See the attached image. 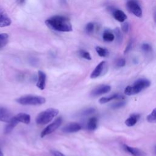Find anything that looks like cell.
<instances>
[{"mask_svg": "<svg viewBox=\"0 0 156 156\" xmlns=\"http://www.w3.org/2000/svg\"><path fill=\"white\" fill-rule=\"evenodd\" d=\"M45 23L50 29L57 31L70 32L73 30L69 20L63 16H54L46 20Z\"/></svg>", "mask_w": 156, "mask_h": 156, "instance_id": "cell-1", "label": "cell"}, {"mask_svg": "<svg viewBox=\"0 0 156 156\" xmlns=\"http://www.w3.org/2000/svg\"><path fill=\"white\" fill-rule=\"evenodd\" d=\"M151 81L146 78H140L135 81L132 85H129L124 89V94L127 96L139 93L151 85Z\"/></svg>", "mask_w": 156, "mask_h": 156, "instance_id": "cell-2", "label": "cell"}, {"mask_svg": "<svg viewBox=\"0 0 156 156\" xmlns=\"http://www.w3.org/2000/svg\"><path fill=\"white\" fill-rule=\"evenodd\" d=\"M59 113L58 109L49 108L40 112L36 117L35 121L38 125H45L50 122Z\"/></svg>", "mask_w": 156, "mask_h": 156, "instance_id": "cell-3", "label": "cell"}, {"mask_svg": "<svg viewBox=\"0 0 156 156\" xmlns=\"http://www.w3.org/2000/svg\"><path fill=\"white\" fill-rule=\"evenodd\" d=\"M16 101L23 105H38L46 102L44 97L34 95H26L16 99Z\"/></svg>", "mask_w": 156, "mask_h": 156, "instance_id": "cell-4", "label": "cell"}, {"mask_svg": "<svg viewBox=\"0 0 156 156\" xmlns=\"http://www.w3.org/2000/svg\"><path fill=\"white\" fill-rule=\"evenodd\" d=\"M126 7L128 10L136 17L141 18L142 16L143 11L136 0H128L126 3Z\"/></svg>", "mask_w": 156, "mask_h": 156, "instance_id": "cell-5", "label": "cell"}, {"mask_svg": "<svg viewBox=\"0 0 156 156\" xmlns=\"http://www.w3.org/2000/svg\"><path fill=\"white\" fill-rule=\"evenodd\" d=\"M62 123V118L61 116L58 117L55 119L52 123L49 124L44 130L41 132L40 136L43 138L44 136L51 134L53 132H54L56 129H57Z\"/></svg>", "mask_w": 156, "mask_h": 156, "instance_id": "cell-6", "label": "cell"}, {"mask_svg": "<svg viewBox=\"0 0 156 156\" xmlns=\"http://www.w3.org/2000/svg\"><path fill=\"white\" fill-rule=\"evenodd\" d=\"M111 90V87L108 85H101L94 88L91 92V96H98L108 93Z\"/></svg>", "mask_w": 156, "mask_h": 156, "instance_id": "cell-7", "label": "cell"}, {"mask_svg": "<svg viewBox=\"0 0 156 156\" xmlns=\"http://www.w3.org/2000/svg\"><path fill=\"white\" fill-rule=\"evenodd\" d=\"M106 62L105 61H102L94 69V70L92 71V73L90 74V78L91 79H96L99 76H101L102 74H104V71L106 67Z\"/></svg>", "mask_w": 156, "mask_h": 156, "instance_id": "cell-8", "label": "cell"}, {"mask_svg": "<svg viewBox=\"0 0 156 156\" xmlns=\"http://www.w3.org/2000/svg\"><path fill=\"white\" fill-rule=\"evenodd\" d=\"M81 128L82 127L79 123L76 122H71L65 126L63 127L62 130L65 133H75L79 131Z\"/></svg>", "mask_w": 156, "mask_h": 156, "instance_id": "cell-9", "label": "cell"}, {"mask_svg": "<svg viewBox=\"0 0 156 156\" xmlns=\"http://www.w3.org/2000/svg\"><path fill=\"white\" fill-rule=\"evenodd\" d=\"M11 112L4 107L0 106V121L9 122L13 118Z\"/></svg>", "mask_w": 156, "mask_h": 156, "instance_id": "cell-10", "label": "cell"}, {"mask_svg": "<svg viewBox=\"0 0 156 156\" xmlns=\"http://www.w3.org/2000/svg\"><path fill=\"white\" fill-rule=\"evenodd\" d=\"M122 148L126 152L132 156H146V153L138 148L131 147L126 144H123Z\"/></svg>", "mask_w": 156, "mask_h": 156, "instance_id": "cell-11", "label": "cell"}, {"mask_svg": "<svg viewBox=\"0 0 156 156\" xmlns=\"http://www.w3.org/2000/svg\"><path fill=\"white\" fill-rule=\"evenodd\" d=\"M11 24V20L7 15L5 10L0 7V27H4L10 26Z\"/></svg>", "mask_w": 156, "mask_h": 156, "instance_id": "cell-12", "label": "cell"}, {"mask_svg": "<svg viewBox=\"0 0 156 156\" xmlns=\"http://www.w3.org/2000/svg\"><path fill=\"white\" fill-rule=\"evenodd\" d=\"M46 75L42 71L39 70L38 71V80L37 82V87L41 90H43L46 87Z\"/></svg>", "mask_w": 156, "mask_h": 156, "instance_id": "cell-13", "label": "cell"}, {"mask_svg": "<svg viewBox=\"0 0 156 156\" xmlns=\"http://www.w3.org/2000/svg\"><path fill=\"white\" fill-rule=\"evenodd\" d=\"M125 99V96L119 93H116L110 95V96L108 97H102L99 100V102L101 104H105L108 102L111 101L112 100H123Z\"/></svg>", "mask_w": 156, "mask_h": 156, "instance_id": "cell-14", "label": "cell"}, {"mask_svg": "<svg viewBox=\"0 0 156 156\" xmlns=\"http://www.w3.org/2000/svg\"><path fill=\"white\" fill-rule=\"evenodd\" d=\"M140 118V115L138 113H132L128 118L125 121V124L128 127H132L136 124Z\"/></svg>", "mask_w": 156, "mask_h": 156, "instance_id": "cell-15", "label": "cell"}, {"mask_svg": "<svg viewBox=\"0 0 156 156\" xmlns=\"http://www.w3.org/2000/svg\"><path fill=\"white\" fill-rule=\"evenodd\" d=\"M15 118L18 122H22L24 124H28L30 121V116L29 114L25 113H20L14 116Z\"/></svg>", "mask_w": 156, "mask_h": 156, "instance_id": "cell-16", "label": "cell"}, {"mask_svg": "<svg viewBox=\"0 0 156 156\" xmlns=\"http://www.w3.org/2000/svg\"><path fill=\"white\" fill-rule=\"evenodd\" d=\"M113 16L114 18L120 23H123L127 19V15L126 13L119 9H116L113 11Z\"/></svg>", "mask_w": 156, "mask_h": 156, "instance_id": "cell-17", "label": "cell"}, {"mask_svg": "<svg viewBox=\"0 0 156 156\" xmlns=\"http://www.w3.org/2000/svg\"><path fill=\"white\" fill-rule=\"evenodd\" d=\"M18 123L19 122L17 121V120L13 116V118L12 119V120L9 122H8V124L5 126V127L4 129V133L5 134L10 133L13 130V129L18 125Z\"/></svg>", "mask_w": 156, "mask_h": 156, "instance_id": "cell-18", "label": "cell"}, {"mask_svg": "<svg viewBox=\"0 0 156 156\" xmlns=\"http://www.w3.org/2000/svg\"><path fill=\"white\" fill-rule=\"evenodd\" d=\"M98 127V118L95 116L91 117L87 122V129L89 130H94Z\"/></svg>", "mask_w": 156, "mask_h": 156, "instance_id": "cell-19", "label": "cell"}, {"mask_svg": "<svg viewBox=\"0 0 156 156\" xmlns=\"http://www.w3.org/2000/svg\"><path fill=\"white\" fill-rule=\"evenodd\" d=\"M115 35L108 30L105 31L102 35L103 40L107 42L113 41L115 40Z\"/></svg>", "mask_w": 156, "mask_h": 156, "instance_id": "cell-20", "label": "cell"}, {"mask_svg": "<svg viewBox=\"0 0 156 156\" xmlns=\"http://www.w3.org/2000/svg\"><path fill=\"white\" fill-rule=\"evenodd\" d=\"M96 51L98 53V54L102 57H105L108 55V51L104 48L100 47V46H97L96 48Z\"/></svg>", "mask_w": 156, "mask_h": 156, "instance_id": "cell-21", "label": "cell"}, {"mask_svg": "<svg viewBox=\"0 0 156 156\" xmlns=\"http://www.w3.org/2000/svg\"><path fill=\"white\" fill-rule=\"evenodd\" d=\"M9 35L7 34H0V48H3L8 42Z\"/></svg>", "mask_w": 156, "mask_h": 156, "instance_id": "cell-22", "label": "cell"}, {"mask_svg": "<svg viewBox=\"0 0 156 156\" xmlns=\"http://www.w3.org/2000/svg\"><path fill=\"white\" fill-rule=\"evenodd\" d=\"M146 119L149 122L151 123L156 122V108H155L152 112L147 116Z\"/></svg>", "mask_w": 156, "mask_h": 156, "instance_id": "cell-23", "label": "cell"}, {"mask_svg": "<svg viewBox=\"0 0 156 156\" xmlns=\"http://www.w3.org/2000/svg\"><path fill=\"white\" fill-rule=\"evenodd\" d=\"M96 112V110L95 108H86L83 110H82L81 112V113L80 115L82 116H88V115H93Z\"/></svg>", "mask_w": 156, "mask_h": 156, "instance_id": "cell-24", "label": "cell"}, {"mask_svg": "<svg viewBox=\"0 0 156 156\" xmlns=\"http://www.w3.org/2000/svg\"><path fill=\"white\" fill-rule=\"evenodd\" d=\"M126 101L123 100H121L120 101H118L117 102H115L113 104L111 105V108H113V109H118V108H121L122 107H124L125 105H126Z\"/></svg>", "mask_w": 156, "mask_h": 156, "instance_id": "cell-25", "label": "cell"}, {"mask_svg": "<svg viewBox=\"0 0 156 156\" xmlns=\"http://www.w3.org/2000/svg\"><path fill=\"white\" fill-rule=\"evenodd\" d=\"M79 55L85 58V59H87V60H91V57L90 54V53L86 51H84V50H80L79 51Z\"/></svg>", "mask_w": 156, "mask_h": 156, "instance_id": "cell-26", "label": "cell"}, {"mask_svg": "<svg viewBox=\"0 0 156 156\" xmlns=\"http://www.w3.org/2000/svg\"><path fill=\"white\" fill-rule=\"evenodd\" d=\"M126 60L123 58H119L118 59H117V60L116 61V66L118 68H122L124 67L126 65Z\"/></svg>", "mask_w": 156, "mask_h": 156, "instance_id": "cell-27", "label": "cell"}, {"mask_svg": "<svg viewBox=\"0 0 156 156\" xmlns=\"http://www.w3.org/2000/svg\"><path fill=\"white\" fill-rule=\"evenodd\" d=\"M141 49L145 52H149L152 51V46L148 43H143L141 45Z\"/></svg>", "mask_w": 156, "mask_h": 156, "instance_id": "cell-28", "label": "cell"}, {"mask_svg": "<svg viewBox=\"0 0 156 156\" xmlns=\"http://www.w3.org/2000/svg\"><path fill=\"white\" fill-rule=\"evenodd\" d=\"M115 34L116 35V39L119 43H120L122 40V36L121 34V32L119 28H116L115 29Z\"/></svg>", "mask_w": 156, "mask_h": 156, "instance_id": "cell-29", "label": "cell"}, {"mask_svg": "<svg viewBox=\"0 0 156 156\" xmlns=\"http://www.w3.org/2000/svg\"><path fill=\"white\" fill-rule=\"evenodd\" d=\"M94 28V24L93 23H89L87 24V26L85 27V30H86L87 33L90 34V33H91L93 31Z\"/></svg>", "mask_w": 156, "mask_h": 156, "instance_id": "cell-30", "label": "cell"}, {"mask_svg": "<svg viewBox=\"0 0 156 156\" xmlns=\"http://www.w3.org/2000/svg\"><path fill=\"white\" fill-rule=\"evenodd\" d=\"M121 29H122V30L123 31L124 33H125V34L128 33L129 31V23H127V22L124 23L121 26Z\"/></svg>", "mask_w": 156, "mask_h": 156, "instance_id": "cell-31", "label": "cell"}, {"mask_svg": "<svg viewBox=\"0 0 156 156\" xmlns=\"http://www.w3.org/2000/svg\"><path fill=\"white\" fill-rule=\"evenodd\" d=\"M132 41H130L126 47V49H125L124 52V54L127 53L132 49Z\"/></svg>", "mask_w": 156, "mask_h": 156, "instance_id": "cell-32", "label": "cell"}, {"mask_svg": "<svg viewBox=\"0 0 156 156\" xmlns=\"http://www.w3.org/2000/svg\"><path fill=\"white\" fill-rule=\"evenodd\" d=\"M51 153L54 156H65L63 154L58 151H51Z\"/></svg>", "mask_w": 156, "mask_h": 156, "instance_id": "cell-33", "label": "cell"}, {"mask_svg": "<svg viewBox=\"0 0 156 156\" xmlns=\"http://www.w3.org/2000/svg\"><path fill=\"white\" fill-rule=\"evenodd\" d=\"M18 1H19V2H20V4L23 3V2H24V0H18Z\"/></svg>", "mask_w": 156, "mask_h": 156, "instance_id": "cell-34", "label": "cell"}, {"mask_svg": "<svg viewBox=\"0 0 156 156\" xmlns=\"http://www.w3.org/2000/svg\"><path fill=\"white\" fill-rule=\"evenodd\" d=\"M0 156H4V154L2 153V152L0 150Z\"/></svg>", "mask_w": 156, "mask_h": 156, "instance_id": "cell-35", "label": "cell"}, {"mask_svg": "<svg viewBox=\"0 0 156 156\" xmlns=\"http://www.w3.org/2000/svg\"><path fill=\"white\" fill-rule=\"evenodd\" d=\"M154 18H155V20L156 21V12L155 13V15H154Z\"/></svg>", "mask_w": 156, "mask_h": 156, "instance_id": "cell-36", "label": "cell"}, {"mask_svg": "<svg viewBox=\"0 0 156 156\" xmlns=\"http://www.w3.org/2000/svg\"><path fill=\"white\" fill-rule=\"evenodd\" d=\"M155 153H156V146H155Z\"/></svg>", "mask_w": 156, "mask_h": 156, "instance_id": "cell-37", "label": "cell"}]
</instances>
